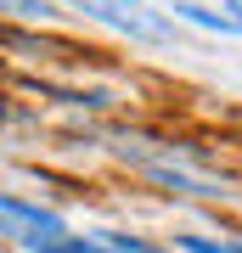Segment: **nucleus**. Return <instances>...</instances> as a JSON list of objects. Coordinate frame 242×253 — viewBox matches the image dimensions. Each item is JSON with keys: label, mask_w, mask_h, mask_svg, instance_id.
<instances>
[{"label": "nucleus", "mask_w": 242, "mask_h": 253, "mask_svg": "<svg viewBox=\"0 0 242 253\" xmlns=\"http://www.w3.org/2000/svg\"><path fill=\"white\" fill-rule=\"evenodd\" d=\"M34 253H96L90 242H79V236H23Z\"/></svg>", "instance_id": "nucleus-3"}, {"label": "nucleus", "mask_w": 242, "mask_h": 253, "mask_svg": "<svg viewBox=\"0 0 242 253\" xmlns=\"http://www.w3.org/2000/svg\"><path fill=\"white\" fill-rule=\"evenodd\" d=\"M146 174H152L158 186H169V191H192V197H220V186H214V180H197V174L175 169V163H146Z\"/></svg>", "instance_id": "nucleus-2"}, {"label": "nucleus", "mask_w": 242, "mask_h": 253, "mask_svg": "<svg viewBox=\"0 0 242 253\" xmlns=\"http://www.w3.org/2000/svg\"><path fill=\"white\" fill-rule=\"evenodd\" d=\"M124 6L135 11V6H141V0H96V6H90V11H124Z\"/></svg>", "instance_id": "nucleus-8"}, {"label": "nucleus", "mask_w": 242, "mask_h": 253, "mask_svg": "<svg viewBox=\"0 0 242 253\" xmlns=\"http://www.w3.org/2000/svg\"><path fill=\"white\" fill-rule=\"evenodd\" d=\"M186 253H225V242H208V236H180Z\"/></svg>", "instance_id": "nucleus-7"}, {"label": "nucleus", "mask_w": 242, "mask_h": 253, "mask_svg": "<svg viewBox=\"0 0 242 253\" xmlns=\"http://www.w3.org/2000/svg\"><path fill=\"white\" fill-rule=\"evenodd\" d=\"M101 248H113V253H152L141 236H124V231H101Z\"/></svg>", "instance_id": "nucleus-4"}, {"label": "nucleus", "mask_w": 242, "mask_h": 253, "mask_svg": "<svg viewBox=\"0 0 242 253\" xmlns=\"http://www.w3.org/2000/svg\"><path fill=\"white\" fill-rule=\"evenodd\" d=\"M0 214H11V219H23L28 231H45V236H62V219L51 214V208H40V203H23V197H6V191H0Z\"/></svg>", "instance_id": "nucleus-1"}, {"label": "nucleus", "mask_w": 242, "mask_h": 253, "mask_svg": "<svg viewBox=\"0 0 242 253\" xmlns=\"http://www.w3.org/2000/svg\"><path fill=\"white\" fill-rule=\"evenodd\" d=\"M220 23L225 34H242V0H220Z\"/></svg>", "instance_id": "nucleus-6"}, {"label": "nucleus", "mask_w": 242, "mask_h": 253, "mask_svg": "<svg viewBox=\"0 0 242 253\" xmlns=\"http://www.w3.org/2000/svg\"><path fill=\"white\" fill-rule=\"evenodd\" d=\"M0 6H11L17 17H51L56 6H45V0H0Z\"/></svg>", "instance_id": "nucleus-5"}]
</instances>
